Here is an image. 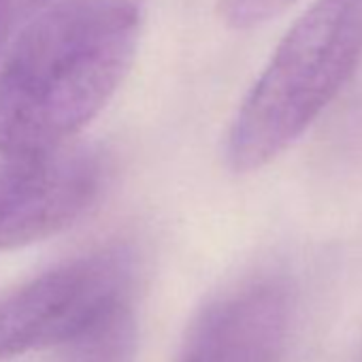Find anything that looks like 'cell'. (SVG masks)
I'll return each mask as SVG.
<instances>
[{"instance_id":"7","label":"cell","mask_w":362,"mask_h":362,"mask_svg":"<svg viewBox=\"0 0 362 362\" xmlns=\"http://www.w3.org/2000/svg\"><path fill=\"white\" fill-rule=\"evenodd\" d=\"M28 18L24 0H0V62H3L13 37Z\"/></svg>"},{"instance_id":"1","label":"cell","mask_w":362,"mask_h":362,"mask_svg":"<svg viewBox=\"0 0 362 362\" xmlns=\"http://www.w3.org/2000/svg\"><path fill=\"white\" fill-rule=\"evenodd\" d=\"M143 0H52L0 62V156L69 145L132 69Z\"/></svg>"},{"instance_id":"3","label":"cell","mask_w":362,"mask_h":362,"mask_svg":"<svg viewBox=\"0 0 362 362\" xmlns=\"http://www.w3.org/2000/svg\"><path fill=\"white\" fill-rule=\"evenodd\" d=\"M132 258L103 250L64 262L0 300V360L79 343L126 313Z\"/></svg>"},{"instance_id":"5","label":"cell","mask_w":362,"mask_h":362,"mask_svg":"<svg viewBox=\"0 0 362 362\" xmlns=\"http://www.w3.org/2000/svg\"><path fill=\"white\" fill-rule=\"evenodd\" d=\"M292 320L294 292L284 277L245 279L203 311L184 362H284Z\"/></svg>"},{"instance_id":"2","label":"cell","mask_w":362,"mask_h":362,"mask_svg":"<svg viewBox=\"0 0 362 362\" xmlns=\"http://www.w3.org/2000/svg\"><path fill=\"white\" fill-rule=\"evenodd\" d=\"M362 64V0H315L290 26L243 98L226 139L235 173L290 149Z\"/></svg>"},{"instance_id":"6","label":"cell","mask_w":362,"mask_h":362,"mask_svg":"<svg viewBox=\"0 0 362 362\" xmlns=\"http://www.w3.org/2000/svg\"><path fill=\"white\" fill-rule=\"evenodd\" d=\"M296 0H220V16L235 30H250L281 16Z\"/></svg>"},{"instance_id":"4","label":"cell","mask_w":362,"mask_h":362,"mask_svg":"<svg viewBox=\"0 0 362 362\" xmlns=\"http://www.w3.org/2000/svg\"><path fill=\"white\" fill-rule=\"evenodd\" d=\"M107 162L94 147L64 145L0 164V252L49 239L103 197Z\"/></svg>"}]
</instances>
